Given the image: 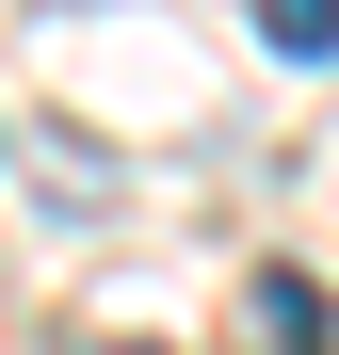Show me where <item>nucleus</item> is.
I'll return each mask as SVG.
<instances>
[{
    "mask_svg": "<svg viewBox=\"0 0 339 355\" xmlns=\"http://www.w3.org/2000/svg\"><path fill=\"white\" fill-rule=\"evenodd\" d=\"M259 33L291 49V65H323V49H339V0H259Z\"/></svg>",
    "mask_w": 339,
    "mask_h": 355,
    "instance_id": "obj_1",
    "label": "nucleus"
},
{
    "mask_svg": "<svg viewBox=\"0 0 339 355\" xmlns=\"http://www.w3.org/2000/svg\"><path fill=\"white\" fill-rule=\"evenodd\" d=\"M259 323L291 339V355H323V291H307V275H259Z\"/></svg>",
    "mask_w": 339,
    "mask_h": 355,
    "instance_id": "obj_2",
    "label": "nucleus"
}]
</instances>
